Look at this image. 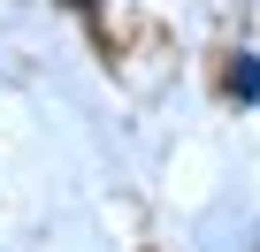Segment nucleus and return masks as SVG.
Masks as SVG:
<instances>
[{
    "mask_svg": "<svg viewBox=\"0 0 260 252\" xmlns=\"http://www.w3.org/2000/svg\"><path fill=\"white\" fill-rule=\"evenodd\" d=\"M237 99H260V54H237V77H230Z\"/></svg>",
    "mask_w": 260,
    "mask_h": 252,
    "instance_id": "nucleus-1",
    "label": "nucleus"
}]
</instances>
